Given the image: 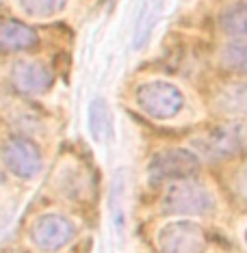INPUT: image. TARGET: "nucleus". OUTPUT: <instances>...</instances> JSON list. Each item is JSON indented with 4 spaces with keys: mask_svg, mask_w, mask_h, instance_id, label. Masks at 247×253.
I'll use <instances>...</instances> for the list:
<instances>
[{
    "mask_svg": "<svg viewBox=\"0 0 247 253\" xmlns=\"http://www.w3.org/2000/svg\"><path fill=\"white\" fill-rule=\"evenodd\" d=\"M245 128L241 124H223L202 132L193 139V145L202 158L208 160H226L232 158L245 145Z\"/></svg>",
    "mask_w": 247,
    "mask_h": 253,
    "instance_id": "20e7f679",
    "label": "nucleus"
},
{
    "mask_svg": "<svg viewBox=\"0 0 247 253\" xmlns=\"http://www.w3.org/2000/svg\"><path fill=\"white\" fill-rule=\"evenodd\" d=\"M245 243H247V229H245Z\"/></svg>",
    "mask_w": 247,
    "mask_h": 253,
    "instance_id": "dca6fc26",
    "label": "nucleus"
},
{
    "mask_svg": "<svg viewBox=\"0 0 247 253\" xmlns=\"http://www.w3.org/2000/svg\"><path fill=\"white\" fill-rule=\"evenodd\" d=\"M232 186H234V191H237L239 197L247 201V167H243V169H239V171H237Z\"/></svg>",
    "mask_w": 247,
    "mask_h": 253,
    "instance_id": "2eb2a0df",
    "label": "nucleus"
},
{
    "mask_svg": "<svg viewBox=\"0 0 247 253\" xmlns=\"http://www.w3.org/2000/svg\"><path fill=\"white\" fill-rule=\"evenodd\" d=\"M160 253H202L206 249V234L198 223L176 221L158 232Z\"/></svg>",
    "mask_w": 247,
    "mask_h": 253,
    "instance_id": "0eeeda50",
    "label": "nucleus"
},
{
    "mask_svg": "<svg viewBox=\"0 0 247 253\" xmlns=\"http://www.w3.org/2000/svg\"><path fill=\"white\" fill-rule=\"evenodd\" d=\"M135 100L139 108L148 117L165 122V119H174L185 106V95L176 84L167 80H152L137 89Z\"/></svg>",
    "mask_w": 247,
    "mask_h": 253,
    "instance_id": "7ed1b4c3",
    "label": "nucleus"
},
{
    "mask_svg": "<svg viewBox=\"0 0 247 253\" xmlns=\"http://www.w3.org/2000/svg\"><path fill=\"white\" fill-rule=\"evenodd\" d=\"M37 45V33L28 24L15 20L0 22V50L2 52H22Z\"/></svg>",
    "mask_w": 247,
    "mask_h": 253,
    "instance_id": "1a4fd4ad",
    "label": "nucleus"
},
{
    "mask_svg": "<svg viewBox=\"0 0 247 253\" xmlns=\"http://www.w3.org/2000/svg\"><path fill=\"white\" fill-rule=\"evenodd\" d=\"M215 208L217 204L212 193L204 184L193 180L174 182L160 201V212L169 216H204Z\"/></svg>",
    "mask_w": 247,
    "mask_h": 253,
    "instance_id": "f257e3e1",
    "label": "nucleus"
},
{
    "mask_svg": "<svg viewBox=\"0 0 247 253\" xmlns=\"http://www.w3.org/2000/svg\"><path fill=\"white\" fill-rule=\"evenodd\" d=\"M87 122H89V132L94 136V141L98 143H106L113 134V117L108 111V104L102 97H96L89 104L87 113Z\"/></svg>",
    "mask_w": 247,
    "mask_h": 253,
    "instance_id": "9d476101",
    "label": "nucleus"
},
{
    "mask_svg": "<svg viewBox=\"0 0 247 253\" xmlns=\"http://www.w3.org/2000/svg\"><path fill=\"white\" fill-rule=\"evenodd\" d=\"M221 28L230 37H247V2H234L221 13Z\"/></svg>",
    "mask_w": 247,
    "mask_h": 253,
    "instance_id": "f8f14e48",
    "label": "nucleus"
},
{
    "mask_svg": "<svg viewBox=\"0 0 247 253\" xmlns=\"http://www.w3.org/2000/svg\"><path fill=\"white\" fill-rule=\"evenodd\" d=\"M199 173V154L182 147H169L156 152L148 165V175L152 184L191 180Z\"/></svg>",
    "mask_w": 247,
    "mask_h": 253,
    "instance_id": "f03ea898",
    "label": "nucleus"
},
{
    "mask_svg": "<svg viewBox=\"0 0 247 253\" xmlns=\"http://www.w3.org/2000/svg\"><path fill=\"white\" fill-rule=\"evenodd\" d=\"M0 158L11 173L15 177H22V180H31L42 171L39 147L24 136H11L4 141L2 149H0Z\"/></svg>",
    "mask_w": 247,
    "mask_h": 253,
    "instance_id": "423d86ee",
    "label": "nucleus"
},
{
    "mask_svg": "<svg viewBox=\"0 0 247 253\" xmlns=\"http://www.w3.org/2000/svg\"><path fill=\"white\" fill-rule=\"evenodd\" d=\"M13 87L24 95H42L52 87V72L42 61L22 59L11 67Z\"/></svg>",
    "mask_w": 247,
    "mask_h": 253,
    "instance_id": "6e6552de",
    "label": "nucleus"
},
{
    "mask_svg": "<svg viewBox=\"0 0 247 253\" xmlns=\"http://www.w3.org/2000/svg\"><path fill=\"white\" fill-rule=\"evenodd\" d=\"M67 0H20V7L24 9L26 15L37 20H48L59 15L65 9Z\"/></svg>",
    "mask_w": 247,
    "mask_h": 253,
    "instance_id": "4468645a",
    "label": "nucleus"
},
{
    "mask_svg": "<svg viewBox=\"0 0 247 253\" xmlns=\"http://www.w3.org/2000/svg\"><path fill=\"white\" fill-rule=\"evenodd\" d=\"M221 65L232 74L247 76V43H226L221 50Z\"/></svg>",
    "mask_w": 247,
    "mask_h": 253,
    "instance_id": "ddd939ff",
    "label": "nucleus"
},
{
    "mask_svg": "<svg viewBox=\"0 0 247 253\" xmlns=\"http://www.w3.org/2000/svg\"><path fill=\"white\" fill-rule=\"evenodd\" d=\"M76 238V225L67 216L42 214L33 223L31 240L42 253H56Z\"/></svg>",
    "mask_w": 247,
    "mask_h": 253,
    "instance_id": "39448f33",
    "label": "nucleus"
},
{
    "mask_svg": "<svg viewBox=\"0 0 247 253\" xmlns=\"http://www.w3.org/2000/svg\"><path fill=\"white\" fill-rule=\"evenodd\" d=\"M217 106L221 113L234 115V117H247V84L232 83L217 97Z\"/></svg>",
    "mask_w": 247,
    "mask_h": 253,
    "instance_id": "9b49d317",
    "label": "nucleus"
}]
</instances>
